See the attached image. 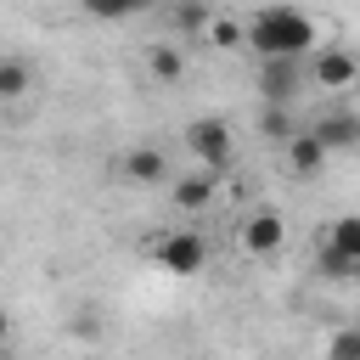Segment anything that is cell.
Listing matches in <instances>:
<instances>
[{"label":"cell","instance_id":"14","mask_svg":"<svg viewBox=\"0 0 360 360\" xmlns=\"http://www.w3.org/2000/svg\"><path fill=\"white\" fill-rule=\"evenodd\" d=\"M315 276L321 281H360V259H349V253H338V248H315Z\"/></svg>","mask_w":360,"mask_h":360},{"label":"cell","instance_id":"4","mask_svg":"<svg viewBox=\"0 0 360 360\" xmlns=\"http://www.w3.org/2000/svg\"><path fill=\"white\" fill-rule=\"evenodd\" d=\"M236 248H242L248 259H276V253L287 248V219H281L276 208H253V214L236 225Z\"/></svg>","mask_w":360,"mask_h":360},{"label":"cell","instance_id":"18","mask_svg":"<svg viewBox=\"0 0 360 360\" xmlns=\"http://www.w3.org/2000/svg\"><path fill=\"white\" fill-rule=\"evenodd\" d=\"M326 360H360V326H338L326 338Z\"/></svg>","mask_w":360,"mask_h":360},{"label":"cell","instance_id":"15","mask_svg":"<svg viewBox=\"0 0 360 360\" xmlns=\"http://www.w3.org/2000/svg\"><path fill=\"white\" fill-rule=\"evenodd\" d=\"M214 51H248V22L242 17H219L214 11V22H208V34H202Z\"/></svg>","mask_w":360,"mask_h":360},{"label":"cell","instance_id":"5","mask_svg":"<svg viewBox=\"0 0 360 360\" xmlns=\"http://www.w3.org/2000/svg\"><path fill=\"white\" fill-rule=\"evenodd\" d=\"M309 84V56H264L259 62V96L264 101H287Z\"/></svg>","mask_w":360,"mask_h":360},{"label":"cell","instance_id":"8","mask_svg":"<svg viewBox=\"0 0 360 360\" xmlns=\"http://www.w3.org/2000/svg\"><path fill=\"white\" fill-rule=\"evenodd\" d=\"M281 152H287V169H292L298 180H315V174L326 169V158H332V146H326V141H321L309 124H304V129H298V135H292Z\"/></svg>","mask_w":360,"mask_h":360},{"label":"cell","instance_id":"17","mask_svg":"<svg viewBox=\"0 0 360 360\" xmlns=\"http://www.w3.org/2000/svg\"><path fill=\"white\" fill-rule=\"evenodd\" d=\"M28 84H34V68H28L22 56H6V62H0V96H6V101H22Z\"/></svg>","mask_w":360,"mask_h":360},{"label":"cell","instance_id":"2","mask_svg":"<svg viewBox=\"0 0 360 360\" xmlns=\"http://www.w3.org/2000/svg\"><path fill=\"white\" fill-rule=\"evenodd\" d=\"M180 135H186V152H191L202 169H214V174H225V169H231V158H236V141H231L225 118H191Z\"/></svg>","mask_w":360,"mask_h":360},{"label":"cell","instance_id":"3","mask_svg":"<svg viewBox=\"0 0 360 360\" xmlns=\"http://www.w3.org/2000/svg\"><path fill=\"white\" fill-rule=\"evenodd\" d=\"M309 84L326 90V96L354 90V84H360V56H354L349 45H321V51H309Z\"/></svg>","mask_w":360,"mask_h":360},{"label":"cell","instance_id":"10","mask_svg":"<svg viewBox=\"0 0 360 360\" xmlns=\"http://www.w3.org/2000/svg\"><path fill=\"white\" fill-rule=\"evenodd\" d=\"M124 180L129 186H163L169 180V158L158 146H129L124 152Z\"/></svg>","mask_w":360,"mask_h":360},{"label":"cell","instance_id":"13","mask_svg":"<svg viewBox=\"0 0 360 360\" xmlns=\"http://www.w3.org/2000/svg\"><path fill=\"white\" fill-rule=\"evenodd\" d=\"M169 22H174L180 39H202L208 22H214V11H208L202 0H180V6H169Z\"/></svg>","mask_w":360,"mask_h":360},{"label":"cell","instance_id":"11","mask_svg":"<svg viewBox=\"0 0 360 360\" xmlns=\"http://www.w3.org/2000/svg\"><path fill=\"white\" fill-rule=\"evenodd\" d=\"M298 129H304V124L292 118V107H287V101H264V107H259V135H264L270 146H287Z\"/></svg>","mask_w":360,"mask_h":360},{"label":"cell","instance_id":"12","mask_svg":"<svg viewBox=\"0 0 360 360\" xmlns=\"http://www.w3.org/2000/svg\"><path fill=\"white\" fill-rule=\"evenodd\" d=\"M146 73H152L158 84H180V79H186V51L169 45V39L152 45V51H146Z\"/></svg>","mask_w":360,"mask_h":360},{"label":"cell","instance_id":"19","mask_svg":"<svg viewBox=\"0 0 360 360\" xmlns=\"http://www.w3.org/2000/svg\"><path fill=\"white\" fill-rule=\"evenodd\" d=\"M84 11L101 22H118V17H135V0H84Z\"/></svg>","mask_w":360,"mask_h":360},{"label":"cell","instance_id":"9","mask_svg":"<svg viewBox=\"0 0 360 360\" xmlns=\"http://www.w3.org/2000/svg\"><path fill=\"white\" fill-rule=\"evenodd\" d=\"M309 129H315L332 152H354V146H360V112H349V107H326V112H315Z\"/></svg>","mask_w":360,"mask_h":360},{"label":"cell","instance_id":"7","mask_svg":"<svg viewBox=\"0 0 360 360\" xmlns=\"http://www.w3.org/2000/svg\"><path fill=\"white\" fill-rule=\"evenodd\" d=\"M214 197H219V174L214 169H186L180 180H169V202L180 208V214H208L214 208Z\"/></svg>","mask_w":360,"mask_h":360},{"label":"cell","instance_id":"6","mask_svg":"<svg viewBox=\"0 0 360 360\" xmlns=\"http://www.w3.org/2000/svg\"><path fill=\"white\" fill-rule=\"evenodd\" d=\"M152 259H158V270H169V276H197V270L208 264V242H202L197 231H169V236L152 242Z\"/></svg>","mask_w":360,"mask_h":360},{"label":"cell","instance_id":"16","mask_svg":"<svg viewBox=\"0 0 360 360\" xmlns=\"http://www.w3.org/2000/svg\"><path fill=\"white\" fill-rule=\"evenodd\" d=\"M326 248H338V253H349V259H360V214H338L332 225H326V236H321Z\"/></svg>","mask_w":360,"mask_h":360},{"label":"cell","instance_id":"1","mask_svg":"<svg viewBox=\"0 0 360 360\" xmlns=\"http://www.w3.org/2000/svg\"><path fill=\"white\" fill-rule=\"evenodd\" d=\"M248 51L259 62L264 56H309V51H321V22L298 6H287V0L259 6L248 17Z\"/></svg>","mask_w":360,"mask_h":360}]
</instances>
